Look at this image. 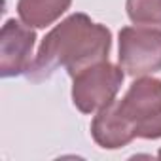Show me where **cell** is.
<instances>
[{"instance_id": "obj_2", "label": "cell", "mask_w": 161, "mask_h": 161, "mask_svg": "<svg viewBox=\"0 0 161 161\" xmlns=\"http://www.w3.org/2000/svg\"><path fill=\"white\" fill-rule=\"evenodd\" d=\"M121 70V66L118 68L108 61H103L76 74L72 86V101L76 108L84 114H91L116 101L123 84Z\"/></svg>"}, {"instance_id": "obj_5", "label": "cell", "mask_w": 161, "mask_h": 161, "mask_svg": "<svg viewBox=\"0 0 161 161\" xmlns=\"http://www.w3.org/2000/svg\"><path fill=\"white\" fill-rule=\"evenodd\" d=\"M119 112L136 125L144 123L161 110V80L140 78L129 87L121 101H116Z\"/></svg>"}, {"instance_id": "obj_4", "label": "cell", "mask_w": 161, "mask_h": 161, "mask_svg": "<svg viewBox=\"0 0 161 161\" xmlns=\"http://www.w3.org/2000/svg\"><path fill=\"white\" fill-rule=\"evenodd\" d=\"M34 40L36 34L31 31L29 25L25 27L15 19L6 21L0 32V74L4 78L19 76L31 70Z\"/></svg>"}, {"instance_id": "obj_9", "label": "cell", "mask_w": 161, "mask_h": 161, "mask_svg": "<svg viewBox=\"0 0 161 161\" xmlns=\"http://www.w3.org/2000/svg\"><path fill=\"white\" fill-rule=\"evenodd\" d=\"M136 136H142V138H159L161 136V110L138 125Z\"/></svg>"}, {"instance_id": "obj_3", "label": "cell", "mask_w": 161, "mask_h": 161, "mask_svg": "<svg viewBox=\"0 0 161 161\" xmlns=\"http://www.w3.org/2000/svg\"><path fill=\"white\" fill-rule=\"evenodd\" d=\"M119 66L131 76L161 70V29L125 27L119 32Z\"/></svg>"}, {"instance_id": "obj_7", "label": "cell", "mask_w": 161, "mask_h": 161, "mask_svg": "<svg viewBox=\"0 0 161 161\" xmlns=\"http://www.w3.org/2000/svg\"><path fill=\"white\" fill-rule=\"evenodd\" d=\"M70 8V0H19L17 12L29 27H47Z\"/></svg>"}, {"instance_id": "obj_8", "label": "cell", "mask_w": 161, "mask_h": 161, "mask_svg": "<svg viewBox=\"0 0 161 161\" xmlns=\"http://www.w3.org/2000/svg\"><path fill=\"white\" fill-rule=\"evenodd\" d=\"M127 14L135 25L161 29V0H127Z\"/></svg>"}, {"instance_id": "obj_10", "label": "cell", "mask_w": 161, "mask_h": 161, "mask_svg": "<svg viewBox=\"0 0 161 161\" xmlns=\"http://www.w3.org/2000/svg\"><path fill=\"white\" fill-rule=\"evenodd\" d=\"M157 157H159V159H161V150H159V153H157Z\"/></svg>"}, {"instance_id": "obj_1", "label": "cell", "mask_w": 161, "mask_h": 161, "mask_svg": "<svg viewBox=\"0 0 161 161\" xmlns=\"http://www.w3.org/2000/svg\"><path fill=\"white\" fill-rule=\"evenodd\" d=\"M110 44L112 34L104 25L93 23L86 14H74L44 38L29 76L42 80L57 66H64L74 78L97 63L108 61Z\"/></svg>"}, {"instance_id": "obj_6", "label": "cell", "mask_w": 161, "mask_h": 161, "mask_svg": "<svg viewBox=\"0 0 161 161\" xmlns=\"http://www.w3.org/2000/svg\"><path fill=\"white\" fill-rule=\"evenodd\" d=\"M91 135L95 142L103 148H121L136 136V125L131 123L118 108V103L112 101L99 110L91 123Z\"/></svg>"}]
</instances>
